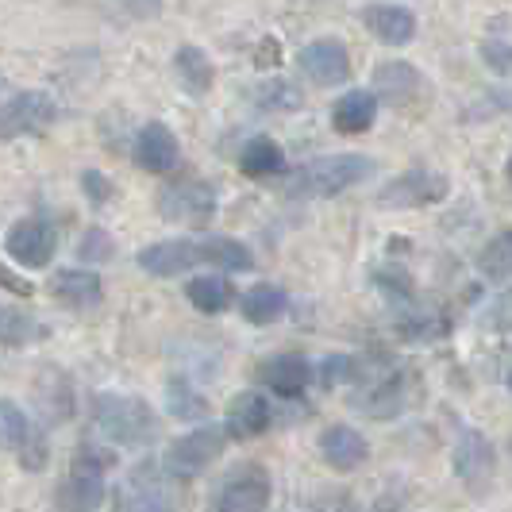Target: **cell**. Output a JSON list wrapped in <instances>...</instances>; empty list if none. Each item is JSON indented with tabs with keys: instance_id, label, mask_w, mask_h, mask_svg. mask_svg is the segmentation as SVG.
Returning <instances> with one entry per match:
<instances>
[{
	"instance_id": "obj_10",
	"label": "cell",
	"mask_w": 512,
	"mask_h": 512,
	"mask_svg": "<svg viewBox=\"0 0 512 512\" xmlns=\"http://www.w3.org/2000/svg\"><path fill=\"white\" fill-rule=\"evenodd\" d=\"M447 197V178L443 174H428V170H409L397 181H389L382 193H378V205L382 208H420V205H436Z\"/></svg>"
},
{
	"instance_id": "obj_31",
	"label": "cell",
	"mask_w": 512,
	"mask_h": 512,
	"mask_svg": "<svg viewBox=\"0 0 512 512\" xmlns=\"http://www.w3.org/2000/svg\"><path fill=\"white\" fill-rule=\"evenodd\" d=\"M166 405H170V412H174L178 420H201V416L208 412L205 397L185 382H170V397H166Z\"/></svg>"
},
{
	"instance_id": "obj_27",
	"label": "cell",
	"mask_w": 512,
	"mask_h": 512,
	"mask_svg": "<svg viewBox=\"0 0 512 512\" xmlns=\"http://www.w3.org/2000/svg\"><path fill=\"white\" fill-rule=\"evenodd\" d=\"M205 258L208 266H216V270H251L255 266V255L247 251V243L228 239V235L205 239Z\"/></svg>"
},
{
	"instance_id": "obj_3",
	"label": "cell",
	"mask_w": 512,
	"mask_h": 512,
	"mask_svg": "<svg viewBox=\"0 0 512 512\" xmlns=\"http://www.w3.org/2000/svg\"><path fill=\"white\" fill-rule=\"evenodd\" d=\"M116 505H120V512H178V482L166 474V466L139 462L128 470Z\"/></svg>"
},
{
	"instance_id": "obj_9",
	"label": "cell",
	"mask_w": 512,
	"mask_h": 512,
	"mask_svg": "<svg viewBox=\"0 0 512 512\" xmlns=\"http://www.w3.org/2000/svg\"><path fill=\"white\" fill-rule=\"evenodd\" d=\"M301 70L312 85H343L351 77V51L343 39H312L305 51H301Z\"/></svg>"
},
{
	"instance_id": "obj_23",
	"label": "cell",
	"mask_w": 512,
	"mask_h": 512,
	"mask_svg": "<svg viewBox=\"0 0 512 512\" xmlns=\"http://www.w3.org/2000/svg\"><path fill=\"white\" fill-rule=\"evenodd\" d=\"M174 74H178L181 89L189 97H205L208 89H212V62H208V54L201 47H178V54H174Z\"/></svg>"
},
{
	"instance_id": "obj_18",
	"label": "cell",
	"mask_w": 512,
	"mask_h": 512,
	"mask_svg": "<svg viewBox=\"0 0 512 512\" xmlns=\"http://www.w3.org/2000/svg\"><path fill=\"white\" fill-rule=\"evenodd\" d=\"M420 89H424V77H420L416 66H409V62H385V66L374 70V89H370V93H374L378 101H389L397 108V104L416 101Z\"/></svg>"
},
{
	"instance_id": "obj_30",
	"label": "cell",
	"mask_w": 512,
	"mask_h": 512,
	"mask_svg": "<svg viewBox=\"0 0 512 512\" xmlns=\"http://www.w3.org/2000/svg\"><path fill=\"white\" fill-rule=\"evenodd\" d=\"M35 436V428L27 424V416L16 405H0V447H12V451H24Z\"/></svg>"
},
{
	"instance_id": "obj_20",
	"label": "cell",
	"mask_w": 512,
	"mask_h": 512,
	"mask_svg": "<svg viewBox=\"0 0 512 512\" xmlns=\"http://www.w3.org/2000/svg\"><path fill=\"white\" fill-rule=\"evenodd\" d=\"M51 293L62 305L89 308V305H101L104 285H101V274H93V270H58L51 278Z\"/></svg>"
},
{
	"instance_id": "obj_36",
	"label": "cell",
	"mask_w": 512,
	"mask_h": 512,
	"mask_svg": "<svg viewBox=\"0 0 512 512\" xmlns=\"http://www.w3.org/2000/svg\"><path fill=\"white\" fill-rule=\"evenodd\" d=\"M81 189H85V197H89V201H97V205L112 197V185H108V178L97 174V170H85V174H81Z\"/></svg>"
},
{
	"instance_id": "obj_4",
	"label": "cell",
	"mask_w": 512,
	"mask_h": 512,
	"mask_svg": "<svg viewBox=\"0 0 512 512\" xmlns=\"http://www.w3.org/2000/svg\"><path fill=\"white\" fill-rule=\"evenodd\" d=\"M112 466V459L104 451L93 447H81L74 455V466L66 474V482L54 493V505L58 512H93L101 509L104 501V470Z\"/></svg>"
},
{
	"instance_id": "obj_34",
	"label": "cell",
	"mask_w": 512,
	"mask_h": 512,
	"mask_svg": "<svg viewBox=\"0 0 512 512\" xmlns=\"http://www.w3.org/2000/svg\"><path fill=\"white\" fill-rule=\"evenodd\" d=\"M482 62H486L493 74L512 77V47L509 43H497V39L482 43Z\"/></svg>"
},
{
	"instance_id": "obj_1",
	"label": "cell",
	"mask_w": 512,
	"mask_h": 512,
	"mask_svg": "<svg viewBox=\"0 0 512 512\" xmlns=\"http://www.w3.org/2000/svg\"><path fill=\"white\" fill-rule=\"evenodd\" d=\"M370 174H374V158L366 154H328V158L301 166L289 181V193L293 197H335L366 181Z\"/></svg>"
},
{
	"instance_id": "obj_21",
	"label": "cell",
	"mask_w": 512,
	"mask_h": 512,
	"mask_svg": "<svg viewBox=\"0 0 512 512\" xmlns=\"http://www.w3.org/2000/svg\"><path fill=\"white\" fill-rule=\"evenodd\" d=\"M262 382L278 397H301L305 385L312 382V366L301 355H282V359H270L262 366Z\"/></svg>"
},
{
	"instance_id": "obj_26",
	"label": "cell",
	"mask_w": 512,
	"mask_h": 512,
	"mask_svg": "<svg viewBox=\"0 0 512 512\" xmlns=\"http://www.w3.org/2000/svg\"><path fill=\"white\" fill-rule=\"evenodd\" d=\"M43 335H47V328H43L35 316H27L20 308L0 301V343H4V347H27V343H35V339H43Z\"/></svg>"
},
{
	"instance_id": "obj_35",
	"label": "cell",
	"mask_w": 512,
	"mask_h": 512,
	"mask_svg": "<svg viewBox=\"0 0 512 512\" xmlns=\"http://www.w3.org/2000/svg\"><path fill=\"white\" fill-rule=\"evenodd\" d=\"M351 374H355V359L351 355H332V359H324V366H320V382L324 385H343Z\"/></svg>"
},
{
	"instance_id": "obj_28",
	"label": "cell",
	"mask_w": 512,
	"mask_h": 512,
	"mask_svg": "<svg viewBox=\"0 0 512 512\" xmlns=\"http://www.w3.org/2000/svg\"><path fill=\"white\" fill-rule=\"evenodd\" d=\"M478 266L489 282H509L512 278V228L493 235L486 243V251L478 255Z\"/></svg>"
},
{
	"instance_id": "obj_33",
	"label": "cell",
	"mask_w": 512,
	"mask_h": 512,
	"mask_svg": "<svg viewBox=\"0 0 512 512\" xmlns=\"http://www.w3.org/2000/svg\"><path fill=\"white\" fill-rule=\"evenodd\" d=\"M77 255L85 258L89 266H97V262H108V258L116 255V247H112V235L104 228H89L85 231V239H81V247H77Z\"/></svg>"
},
{
	"instance_id": "obj_39",
	"label": "cell",
	"mask_w": 512,
	"mask_h": 512,
	"mask_svg": "<svg viewBox=\"0 0 512 512\" xmlns=\"http://www.w3.org/2000/svg\"><path fill=\"white\" fill-rule=\"evenodd\" d=\"M509 389H512V374H509Z\"/></svg>"
},
{
	"instance_id": "obj_15",
	"label": "cell",
	"mask_w": 512,
	"mask_h": 512,
	"mask_svg": "<svg viewBox=\"0 0 512 512\" xmlns=\"http://www.w3.org/2000/svg\"><path fill=\"white\" fill-rule=\"evenodd\" d=\"M455 474L470 489L489 486V478H493V447H489V439L482 432L466 428L459 436V443H455Z\"/></svg>"
},
{
	"instance_id": "obj_12",
	"label": "cell",
	"mask_w": 512,
	"mask_h": 512,
	"mask_svg": "<svg viewBox=\"0 0 512 512\" xmlns=\"http://www.w3.org/2000/svg\"><path fill=\"white\" fill-rule=\"evenodd\" d=\"M362 24L385 47H405L416 39V12L409 4H370L362 8Z\"/></svg>"
},
{
	"instance_id": "obj_24",
	"label": "cell",
	"mask_w": 512,
	"mask_h": 512,
	"mask_svg": "<svg viewBox=\"0 0 512 512\" xmlns=\"http://www.w3.org/2000/svg\"><path fill=\"white\" fill-rule=\"evenodd\" d=\"M239 170H243L247 178H274V174L285 170V151L274 139L258 135V139H251V143L243 147V154H239Z\"/></svg>"
},
{
	"instance_id": "obj_32",
	"label": "cell",
	"mask_w": 512,
	"mask_h": 512,
	"mask_svg": "<svg viewBox=\"0 0 512 512\" xmlns=\"http://www.w3.org/2000/svg\"><path fill=\"white\" fill-rule=\"evenodd\" d=\"M397 409H401V382H397V378L382 382L366 401H362V412H370V416H393Z\"/></svg>"
},
{
	"instance_id": "obj_25",
	"label": "cell",
	"mask_w": 512,
	"mask_h": 512,
	"mask_svg": "<svg viewBox=\"0 0 512 512\" xmlns=\"http://www.w3.org/2000/svg\"><path fill=\"white\" fill-rule=\"evenodd\" d=\"M185 297H189V305H197V312L220 316V312L231 305V285H228V278L205 274V278H193V282L185 285Z\"/></svg>"
},
{
	"instance_id": "obj_8",
	"label": "cell",
	"mask_w": 512,
	"mask_h": 512,
	"mask_svg": "<svg viewBox=\"0 0 512 512\" xmlns=\"http://www.w3.org/2000/svg\"><path fill=\"white\" fill-rule=\"evenodd\" d=\"M139 270H147L154 278H174V274H185L193 266H208L205 258V239H170V243H151L143 247L139 255Z\"/></svg>"
},
{
	"instance_id": "obj_19",
	"label": "cell",
	"mask_w": 512,
	"mask_h": 512,
	"mask_svg": "<svg viewBox=\"0 0 512 512\" xmlns=\"http://www.w3.org/2000/svg\"><path fill=\"white\" fill-rule=\"evenodd\" d=\"M374 116H378V97L370 89H351L335 101L332 128L339 135H362V131L374 128Z\"/></svg>"
},
{
	"instance_id": "obj_2",
	"label": "cell",
	"mask_w": 512,
	"mask_h": 512,
	"mask_svg": "<svg viewBox=\"0 0 512 512\" xmlns=\"http://www.w3.org/2000/svg\"><path fill=\"white\" fill-rule=\"evenodd\" d=\"M97 428L112 443H124V447H139V443H151L158 432V416L143 397H131V393H101L97 405Z\"/></svg>"
},
{
	"instance_id": "obj_29",
	"label": "cell",
	"mask_w": 512,
	"mask_h": 512,
	"mask_svg": "<svg viewBox=\"0 0 512 512\" xmlns=\"http://www.w3.org/2000/svg\"><path fill=\"white\" fill-rule=\"evenodd\" d=\"M255 101L266 112H293V108L305 104V97H301V89L293 81H266V85L255 89Z\"/></svg>"
},
{
	"instance_id": "obj_14",
	"label": "cell",
	"mask_w": 512,
	"mask_h": 512,
	"mask_svg": "<svg viewBox=\"0 0 512 512\" xmlns=\"http://www.w3.org/2000/svg\"><path fill=\"white\" fill-rule=\"evenodd\" d=\"M178 158H181V147L178 139H174V131L166 128V124L151 120L147 128L139 131V139H135V162H139V170H147V174H170L178 166Z\"/></svg>"
},
{
	"instance_id": "obj_13",
	"label": "cell",
	"mask_w": 512,
	"mask_h": 512,
	"mask_svg": "<svg viewBox=\"0 0 512 512\" xmlns=\"http://www.w3.org/2000/svg\"><path fill=\"white\" fill-rule=\"evenodd\" d=\"M266 505H270V478L255 466L228 478L216 497V512H266Z\"/></svg>"
},
{
	"instance_id": "obj_37",
	"label": "cell",
	"mask_w": 512,
	"mask_h": 512,
	"mask_svg": "<svg viewBox=\"0 0 512 512\" xmlns=\"http://www.w3.org/2000/svg\"><path fill=\"white\" fill-rule=\"evenodd\" d=\"M0 285H4L8 293H16V297H31V293H35V285L27 282V278H16V274H12L4 262H0Z\"/></svg>"
},
{
	"instance_id": "obj_6",
	"label": "cell",
	"mask_w": 512,
	"mask_h": 512,
	"mask_svg": "<svg viewBox=\"0 0 512 512\" xmlns=\"http://www.w3.org/2000/svg\"><path fill=\"white\" fill-rule=\"evenodd\" d=\"M158 212L170 224H185V228H205L216 216V189L201 178L170 181L158 193Z\"/></svg>"
},
{
	"instance_id": "obj_38",
	"label": "cell",
	"mask_w": 512,
	"mask_h": 512,
	"mask_svg": "<svg viewBox=\"0 0 512 512\" xmlns=\"http://www.w3.org/2000/svg\"><path fill=\"white\" fill-rule=\"evenodd\" d=\"M509 181H512V154H509Z\"/></svg>"
},
{
	"instance_id": "obj_22",
	"label": "cell",
	"mask_w": 512,
	"mask_h": 512,
	"mask_svg": "<svg viewBox=\"0 0 512 512\" xmlns=\"http://www.w3.org/2000/svg\"><path fill=\"white\" fill-rule=\"evenodd\" d=\"M239 308H243V320H247V324L266 328V324H274V320H282L285 316L289 297H285V289H278V285L262 282V285H251V289L243 293Z\"/></svg>"
},
{
	"instance_id": "obj_17",
	"label": "cell",
	"mask_w": 512,
	"mask_h": 512,
	"mask_svg": "<svg viewBox=\"0 0 512 512\" xmlns=\"http://www.w3.org/2000/svg\"><path fill=\"white\" fill-rule=\"evenodd\" d=\"M270 401L262 393H235L224 416V432L231 439H255L270 428Z\"/></svg>"
},
{
	"instance_id": "obj_7",
	"label": "cell",
	"mask_w": 512,
	"mask_h": 512,
	"mask_svg": "<svg viewBox=\"0 0 512 512\" xmlns=\"http://www.w3.org/2000/svg\"><path fill=\"white\" fill-rule=\"evenodd\" d=\"M54 101L47 93L31 89V93H16L12 101L0 104V143L4 139H20V135H35V131L51 128Z\"/></svg>"
},
{
	"instance_id": "obj_11",
	"label": "cell",
	"mask_w": 512,
	"mask_h": 512,
	"mask_svg": "<svg viewBox=\"0 0 512 512\" xmlns=\"http://www.w3.org/2000/svg\"><path fill=\"white\" fill-rule=\"evenodd\" d=\"M4 247H8V255L16 258L20 266L27 270H39V266H47L54 258V228L47 220H16L8 235H4Z\"/></svg>"
},
{
	"instance_id": "obj_5",
	"label": "cell",
	"mask_w": 512,
	"mask_h": 512,
	"mask_svg": "<svg viewBox=\"0 0 512 512\" xmlns=\"http://www.w3.org/2000/svg\"><path fill=\"white\" fill-rule=\"evenodd\" d=\"M224 447H228V432L224 428H216V424L193 428V432H185V436L166 447L162 466H166V474L174 482H189V478L205 474L208 466L224 455Z\"/></svg>"
},
{
	"instance_id": "obj_16",
	"label": "cell",
	"mask_w": 512,
	"mask_h": 512,
	"mask_svg": "<svg viewBox=\"0 0 512 512\" xmlns=\"http://www.w3.org/2000/svg\"><path fill=\"white\" fill-rule=\"evenodd\" d=\"M320 455H324V462H328L332 470L351 474V470H359L362 462L370 459V443H366L362 432H355V428L332 424V428H324V436H320Z\"/></svg>"
}]
</instances>
